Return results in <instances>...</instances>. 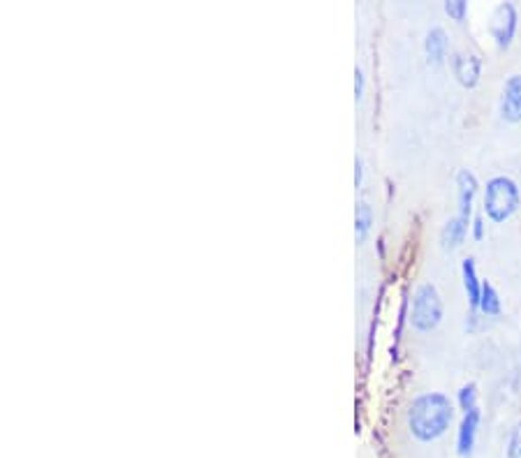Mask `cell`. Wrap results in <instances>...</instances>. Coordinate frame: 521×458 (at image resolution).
I'll list each match as a JSON object with an SVG mask.
<instances>
[{"label": "cell", "mask_w": 521, "mask_h": 458, "mask_svg": "<svg viewBox=\"0 0 521 458\" xmlns=\"http://www.w3.org/2000/svg\"><path fill=\"white\" fill-rule=\"evenodd\" d=\"M452 419H455V405H452L449 396L440 392L420 393L410 403L406 415L408 429H410L413 438L417 442H424V445L443 438L452 426Z\"/></svg>", "instance_id": "cell-1"}, {"label": "cell", "mask_w": 521, "mask_h": 458, "mask_svg": "<svg viewBox=\"0 0 521 458\" xmlns=\"http://www.w3.org/2000/svg\"><path fill=\"white\" fill-rule=\"evenodd\" d=\"M519 204L521 190L515 179H509V176H494V179L486 181L482 208H485V215L494 225L508 222L519 211Z\"/></svg>", "instance_id": "cell-2"}, {"label": "cell", "mask_w": 521, "mask_h": 458, "mask_svg": "<svg viewBox=\"0 0 521 458\" xmlns=\"http://www.w3.org/2000/svg\"><path fill=\"white\" fill-rule=\"evenodd\" d=\"M443 297L433 283H422L413 294V306L408 313L410 327L420 333H429L443 322Z\"/></svg>", "instance_id": "cell-3"}, {"label": "cell", "mask_w": 521, "mask_h": 458, "mask_svg": "<svg viewBox=\"0 0 521 458\" xmlns=\"http://www.w3.org/2000/svg\"><path fill=\"white\" fill-rule=\"evenodd\" d=\"M517 26H519L517 7L512 3H498L494 7L492 19H489V33H492L498 49H509L517 35Z\"/></svg>", "instance_id": "cell-4"}, {"label": "cell", "mask_w": 521, "mask_h": 458, "mask_svg": "<svg viewBox=\"0 0 521 458\" xmlns=\"http://www.w3.org/2000/svg\"><path fill=\"white\" fill-rule=\"evenodd\" d=\"M449 66L455 72L456 82L462 83L463 89H475L482 79V58L470 51H455L449 56Z\"/></svg>", "instance_id": "cell-5"}, {"label": "cell", "mask_w": 521, "mask_h": 458, "mask_svg": "<svg viewBox=\"0 0 521 458\" xmlns=\"http://www.w3.org/2000/svg\"><path fill=\"white\" fill-rule=\"evenodd\" d=\"M479 183L473 172L459 169L456 172V202H459V218L466 222H473V204L478 197Z\"/></svg>", "instance_id": "cell-6"}, {"label": "cell", "mask_w": 521, "mask_h": 458, "mask_svg": "<svg viewBox=\"0 0 521 458\" xmlns=\"http://www.w3.org/2000/svg\"><path fill=\"white\" fill-rule=\"evenodd\" d=\"M501 119L505 123H521V74L508 77L501 93V105H498Z\"/></svg>", "instance_id": "cell-7"}, {"label": "cell", "mask_w": 521, "mask_h": 458, "mask_svg": "<svg viewBox=\"0 0 521 458\" xmlns=\"http://www.w3.org/2000/svg\"><path fill=\"white\" fill-rule=\"evenodd\" d=\"M479 422H482V412H479V408H475V410L466 412V415L462 416L459 433H456V454H459L462 458L473 456Z\"/></svg>", "instance_id": "cell-8"}, {"label": "cell", "mask_w": 521, "mask_h": 458, "mask_svg": "<svg viewBox=\"0 0 521 458\" xmlns=\"http://www.w3.org/2000/svg\"><path fill=\"white\" fill-rule=\"evenodd\" d=\"M447 51H449L447 33H445V28H440V26H433V28L426 33V40H424V54H426V60H429V66H440V63H445Z\"/></svg>", "instance_id": "cell-9"}, {"label": "cell", "mask_w": 521, "mask_h": 458, "mask_svg": "<svg viewBox=\"0 0 521 458\" xmlns=\"http://www.w3.org/2000/svg\"><path fill=\"white\" fill-rule=\"evenodd\" d=\"M462 280L463 290H466L468 304L470 308H479V297H482V280L478 278V264H475V257H466L462 262Z\"/></svg>", "instance_id": "cell-10"}, {"label": "cell", "mask_w": 521, "mask_h": 458, "mask_svg": "<svg viewBox=\"0 0 521 458\" xmlns=\"http://www.w3.org/2000/svg\"><path fill=\"white\" fill-rule=\"evenodd\" d=\"M468 229H470V222L462 221L459 215L449 218L443 225V229H440V245H443V250L462 248V244L468 237Z\"/></svg>", "instance_id": "cell-11"}, {"label": "cell", "mask_w": 521, "mask_h": 458, "mask_svg": "<svg viewBox=\"0 0 521 458\" xmlns=\"http://www.w3.org/2000/svg\"><path fill=\"white\" fill-rule=\"evenodd\" d=\"M373 208L369 202H360L357 204V211H354V238H357V244H366V238L371 234L373 229Z\"/></svg>", "instance_id": "cell-12"}, {"label": "cell", "mask_w": 521, "mask_h": 458, "mask_svg": "<svg viewBox=\"0 0 521 458\" xmlns=\"http://www.w3.org/2000/svg\"><path fill=\"white\" fill-rule=\"evenodd\" d=\"M479 313L489 317H498L503 313V304H501V297H498L496 287L489 283V280H482V297H479Z\"/></svg>", "instance_id": "cell-13"}, {"label": "cell", "mask_w": 521, "mask_h": 458, "mask_svg": "<svg viewBox=\"0 0 521 458\" xmlns=\"http://www.w3.org/2000/svg\"><path fill=\"white\" fill-rule=\"evenodd\" d=\"M456 403H459V408H462L463 415L470 410H475V408H478V384H475V382H468V384H463V387L459 389V393H456Z\"/></svg>", "instance_id": "cell-14"}, {"label": "cell", "mask_w": 521, "mask_h": 458, "mask_svg": "<svg viewBox=\"0 0 521 458\" xmlns=\"http://www.w3.org/2000/svg\"><path fill=\"white\" fill-rule=\"evenodd\" d=\"M445 14L456 24H463L468 17V3L466 0H447L445 3Z\"/></svg>", "instance_id": "cell-15"}, {"label": "cell", "mask_w": 521, "mask_h": 458, "mask_svg": "<svg viewBox=\"0 0 521 458\" xmlns=\"http://www.w3.org/2000/svg\"><path fill=\"white\" fill-rule=\"evenodd\" d=\"M505 454H508V458H521V422H517L515 429L509 431Z\"/></svg>", "instance_id": "cell-16"}, {"label": "cell", "mask_w": 521, "mask_h": 458, "mask_svg": "<svg viewBox=\"0 0 521 458\" xmlns=\"http://www.w3.org/2000/svg\"><path fill=\"white\" fill-rule=\"evenodd\" d=\"M364 93H366L364 72H362V67H354V100L357 102L364 100Z\"/></svg>", "instance_id": "cell-17"}, {"label": "cell", "mask_w": 521, "mask_h": 458, "mask_svg": "<svg viewBox=\"0 0 521 458\" xmlns=\"http://www.w3.org/2000/svg\"><path fill=\"white\" fill-rule=\"evenodd\" d=\"M485 215H473V222H470V234H473L475 241H482L485 238Z\"/></svg>", "instance_id": "cell-18"}, {"label": "cell", "mask_w": 521, "mask_h": 458, "mask_svg": "<svg viewBox=\"0 0 521 458\" xmlns=\"http://www.w3.org/2000/svg\"><path fill=\"white\" fill-rule=\"evenodd\" d=\"M362 183H364V160L362 155H354V188L360 190Z\"/></svg>", "instance_id": "cell-19"}]
</instances>
